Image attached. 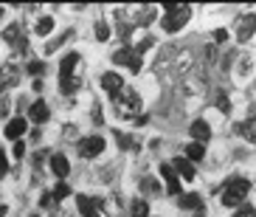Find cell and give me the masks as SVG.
<instances>
[{
    "label": "cell",
    "instance_id": "obj_1",
    "mask_svg": "<svg viewBox=\"0 0 256 217\" xmlns=\"http://www.w3.org/2000/svg\"><path fill=\"white\" fill-rule=\"evenodd\" d=\"M166 15H164V29L169 31V34H174V31H180L183 26L188 23V17H192V9L188 6H174V3H166Z\"/></svg>",
    "mask_w": 256,
    "mask_h": 217
},
{
    "label": "cell",
    "instance_id": "obj_2",
    "mask_svg": "<svg viewBox=\"0 0 256 217\" xmlns=\"http://www.w3.org/2000/svg\"><path fill=\"white\" fill-rule=\"evenodd\" d=\"M248 189H250V183L245 178H234V180H228L226 183V189H222V203L226 206H242V200H245V195H248Z\"/></svg>",
    "mask_w": 256,
    "mask_h": 217
},
{
    "label": "cell",
    "instance_id": "obj_3",
    "mask_svg": "<svg viewBox=\"0 0 256 217\" xmlns=\"http://www.w3.org/2000/svg\"><path fill=\"white\" fill-rule=\"evenodd\" d=\"M113 105L118 107L121 116H136V113L141 110V96H138L136 90H130V93H124V90H121L118 96L113 99Z\"/></svg>",
    "mask_w": 256,
    "mask_h": 217
},
{
    "label": "cell",
    "instance_id": "obj_4",
    "mask_svg": "<svg viewBox=\"0 0 256 217\" xmlns=\"http://www.w3.org/2000/svg\"><path fill=\"white\" fill-rule=\"evenodd\" d=\"M113 62H116V65H127L132 74L141 71V54H138L136 48H121V51H116L113 54Z\"/></svg>",
    "mask_w": 256,
    "mask_h": 217
},
{
    "label": "cell",
    "instance_id": "obj_5",
    "mask_svg": "<svg viewBox=\"0 0 256 217\" xmlns=\"http://www.w3.org/2000/svg\"><path fill=\"white\" fill-rule=\"evenodd\" d=\"M102 150H104V138H102V135H88V138L79 144V155L82 158H96Z\"/></svg>",
    "mask_w": 256,
    "mask_h": 217
},
{
    "label": "cell",
    "instance_id": "obj_6",
    "mask_svg": "<svg viewBox=\"0 0 256 217\" xmlns=\"http://www.w3.org/2000/svg\"><path fill=\"white\" fill-rule=\"evenodd\" d=\"M3 40L14 45V51H17V48H20V51H26V31H23V26H20V23H12V26L3 31Z\"/></svg>",
    "mask_w": 256,
    "mask_h": 217
},
{
    "label": "cell",
    "instance_id": "obj_7",
    "mask_svg": "<svg viewBox=\"0 0 256 217\" xmlns=\"http://www.w3.org/2000/svg\"><path fill=\"white\" fill-rule=\"evenodd\" d=\"M160 175L166 178V192L169 195H178L180 197V178H178V172H174V166L172 164H160Z\"/></svg>",
    "mask_w": 256,
    "mask_h": 217
},
{
    "label": "cell",
    "instance_id": "obj_8",
    "mask_svg": "<svg viewBox=\"0 0 256 217\" xmlns=\"http://www.w3.org/2000/svg\"><path fill=\"white\" fill-rule=\"evenodd\" d=\"M254 31H256V15H245L236 20V37H240V43H248L254 37Z\"/></svg>",
    "mask_w": 256,
    "mask_h": 217
},
{
    "label": "cell",
    "instance_id": "obj_9",
    "mask_svg": "<svg viewBox=\"0 0 256 217\" xmlns=\"http://www.w3.org/2000/svg\"><path fill=\"white\" fill-rule=\"evenodd\" d=\"M76 206H79L82 217H90V214H96V209H104V200H102V197H88V195H79V197H76Z\"/></svg>",
    "mask_w": 256,
    "mask_h": 217
},
{
    "label": "cell",
    "instance_id": "obj_10",
    "mask_svg": "<svg viewBox=\"0 0 256 217\" xmlns=\"http://www.w3.org/2000/svg\"><path fill=\"white\" fill-rule=\"evenodd\" d=\"M102 88L107 90V96L110 99H116L121 90H124V79H121L118 74H104L102 76Z\"/></svg>",
    "mask_w": 256,
    "mask_h": 217
},
{
    "label": "cell",
    "instance_id": "obj_11",
    "mask_svg": "<svg viewBox=\"0 0 256 217\" xmlns=\"http://www.w3.org/2000/svg\"><path fill=\"white\" fill-rule=\"evenodd\" d=\"M188 133H192V138H194L197 144H206L211 138V127L206 124L203 119H197V121H192V127H188Z\"/></svg>",
    "mask_w": 256,
    "mask_h": 217
},
{
    "label": "cell",
    "instance_id": "obj_12",
    "mask_svg": "<svg viewBox=\"0 0 256 217\" xmlns=\"http://www.w3.org/2000/svg\"><path fill=\"white\" fill-rule=\"evenodd\" d=\"M48 116H51V110H48V105L40 99V102H34V105L28 107V119L31 121H37V124H46Z\"/></svg>",
    "mask_w": 256,
    "mask_h": 217
},
{
    "label": "cell",
    "instance_id": "obj_13",
    "mask_svg": "<svg viewBox=\"0 0 256 217\" xmlns=\"http://www.w3.org/2000/svg\"><path fill=\"white\" fill-rule=\"evenodd\" d=\"M26 130H28V121L20 119V116H17V119H12V121L6 124V135L12 138V141H20V135H23Z\"/></svg>",
    "mask_w": 256,
    "mask_h": 217
},
{
    "label": "cell",
    "instance_id": "obj_14",
    "mask_svg": "<svg viewBox=\"0 0 256 217\" xmlns=\"http://www.w3.org/2000/svg\"><path fill=\"white\" fill-rule=\"evenodd\" d=\"M51 172L56 175L60 180L65 178V175L70 172V164H68V158H65V155H60V152H54V155H51Z\"/></svg>",
    "mask_w": 256,
    "mask_h": 217
},
{
    "label": "cell",
    "instance_id": "obj_15",
    "mask_svg": "<svg viewBox=\"0 0 256 217\" xmlns=\"http://www.w3.org/2000/svg\"><path fill=\"white\" fill-rule=\"evenodd\" d=\"M17 79H20V74H17L12 65H0V93H3L6 88H12Z\"/></svg>",
    "mask_w": 256,
    "mask_h": 217
},
{
    "label": "cell",
    "instance_id": "obj_16",
    "mask_svg": "<svg viewBox=\"0 0 256 217\" xmlns=\"http://www.w3.org/2000/svg\"><path fill=\"white\" fill-rule=\"evenodd\" d=\"M178 203H180V209H197V211H203V197L197 195V192L180 195V197H178Z\"/></svg>",
    "mask_w": 256,
    "mask_h": 217
},
{
    "label": "cell",
    "instance_id": "obj_17",
    "mask_svg": "<svg viewBox=\"0 0 256 217\" xmlns=\"http://www.w3.org/2000/svg\"><path fill=\"white\" fill-rule=\"evenodd\" d=\"M172 164H174V172L180 175V178H186V180L194 178V166H192V161H188V158H174Z\"/></svg>",
    "mask_w": 256,
    "mask_h": 217
},
{
    "label": "cell",
    "instance_id": "obj_18",
    "mask_svg": "<svg viewBox=\"0 0 256 217\" xmlns=\"http://www.w3.org/2000/svg\"><path fill=\"white\" fill-rule=\"evenodd\" d=\"M76 62H79V54H68V57L62 60V65H60V79H68V76H74Z\"/></svg>",
    "mask_w": 256,
    "mask_h": 217
},
{
    "label": "cell",
    "instance_id": "obj_19",
    "mask_svg": "<svg viewBox=\"0 0 256 217\" xmlns=\"http://www.w3.org/2000/svg\"><path fill=\"white\" fill-rule=\"evenodd\" d=\"M60 88H62V93H76V90L82 88V79H76V76H68V79H60Z\"/></svg>",
    "mask_w": 256,
    "mask_h": 217
},
{
    "label": "cell",
    "instance_id": "obj_20",
    "mask_svg": "<svg viewBox=\"0 0 256 217\" xmlns=\"http://www.w3.org/2000/svg\"><path fill=\"white\" fill-rule=\"evenodd\" d=\"M51 29H54V17H40V20H37V29H34V31H37V34H40V37H46V34H51Z\"/></svg>",
    "mask_w": 256,
    "mask_h": 217
},
{
    "label": "cell",
    "instance_id": "obj_21",
    "mask_svg": "<svg viewBox=\"0 0 256 217\" xmlns=\"http://www.w3.org/2000/svg\"><path fill=\"white\" fill-rule=\"evenodd\" d=\"M146 214H150L146 200H132V206H130V217H146Z\"/></svg>",
    "mask_w": 256,
    "mask_h": 217
},
{
    "label": "cell",
    "instance_id": "obj_22",
    "mask_svg": "<svg viewBox=\"0 0 256 217\" xmlns=\"http://www.w3.org/2000/svg\"><path fill=\"white\" fill-rule=\"evenodd\" d=\"M104 211H107L110 217H121V203H118V197H116V195L104 200Z\"/></svg>",
    "mask_w": 256,
    "mask_h": 217
},
{
    "label": "cell",
    "instance_id": "obj_23",
    "mask_svg": "<svg viewBox=\"0 0 256 217\" xmlns=\"http://www.w3.org/2000/svg\"><path fill=\"white\" fill-rule=\"evenodd\" d=\"M240 133L245 135L248 141L256 144V119H250V121H245V124H240Z\"/></svg>",
    "mask_w": 256,
    "mask_h": 217
},
{
    "label": "cell",
    "instance_id": "obj_24",
    "mask_svg": "<svg viewBox=\"0 0 256 217\" xmlns=\"http://www.w3.org/2000/svg\"><path fill=\"white\" fill-rule=\"evenodd\" d=\"M186 155H188V161H200V158L206 155V147L203 144H188V150H186Z\"/></svg>",
    "mask_w": 256,
    "mask_h": 217
},
{
    "label": "cell",
    "instance_id": "obj_25",
    "mask_svg": "<svg viewBox=\"0 0 256 217\" xmlns=\"http://www.w3.org/2000/svg\"><path fill=\"white\" fill-rule=\"evenodd\" d=\"M152 20H155V9L152 6H144L136 17V23H141V26H146V23H152Z\"/></svg>",
    "mask_w": 256,
    "mask_h": 217
},
{
    "label": "cell",
    "instance_id": "obj_26",
    "mask_svg": "<svg viewBox=\"0 0 256 217\" xmlns=\"http://www.w3.org/2000/svg\"><path fill=\"white\" fill-rule=\"evenodd\" d=\"M107 37H110V26H107L104 20H98L96 23V40H98V43H104Z\"/></svg>",
    "mask_w": 256,
    "mask_h": 217
},
{
    "label": "cell",
    "instance_id": "obj_27",
    "mask_svg": "<svg viewBox=\"0 0 256 217\" xmlns=\"http://www.w3.org/2000/svg\"><path fill=\"white\" fill-rule=\"evenodd\" d=\"M68 195H70V186L65 183V180H60V183L54 186V197H56V200H62V197H68Z\"/></svg>",
    "mask_w": 256,
    "mask_h": 217
},
{
    "label": "cell",
    "instance_id": "obj_28",
    "mask_svg": "<svg viewBox=\"0 0 256 217\" xmlns=\"http://www.w3.org/2000/svg\"><path fill=\"white\" fill-rule=\"evenodd\" d=\"M248 71H250V60L248 57H240L236 60V76H248Z\"/></svg>",
    "mask_w": 256,
    "mask_h": 217
},
{
    "label": "cell",
    "instance_id": "obj_29",
    "mask_svg": "<svg viewBox=\"0 0 256 217\" xmlns=\"http://www.w3.org/2000/svg\"><path fill=\"white\" fill-rule=\"evenodd\" d=\"M141 189H144V192H152V195H155V192H158V180H155V178H144L141 180Z\"/></svg>",
    "mask_w": 256,
    "mask_h": 217
},
{
    "label": "cell",
    "instance_id": "obj_30",
    "mask_svg": "<svg viewBox=\"0 0 256 217\" xmlns=\"http://www.w3.org/2000/svg\"><path fill=\"white\" fill-rule=\"evenodd\" d=\"M42 71H46V62H40V60H31V62H28V74L40 76Z\"/></svg>",
    "mask_w": 256,
    "mask_h": 217
},
{
    "label": "cell",
    "instance_id": "obj_31",
    "mask_svg": "<svg viewBox=\"0 0 256 217\" xmlns=\"http://www.w3.org/2000/svg\"><path fill=\"white\" fill-rule=\"evenodd\" d=\"M68 37H70V31H65V34H62V37H56V40H54L51 45H48L46 51H48V54H54V51H56V48H60L62 43H65V40H68Z\"/></svg>",
    "mask_w": 256,
    "mask_h": 217
},
{
    "label": "cell",
    "instance_id": "obj_32",
    "mask_svg": "<svg viewBox=\"0 0 256 217\" xmlns=\"http://www.w3.org/2000/svg\"><path fill=\"white\" fill-rule=\"evenodd\" d=\"M40 203H42L46 209H54V206H56V197H54V192H46V195L40 197Z\"/></svg>",
    "mask_w": 256,
    "mask_h": 217
},
{
    "label": "cell",
    "instance_id": "obj_33",
    "mask_svg": "<svg viewBox=\"0 0 256 217\" xmlns=\"http://www.w3.org/2000/svg\"><path fill=\"white\" fill-rule=\"evenodd\" d=\"M116 138H118V147H121V150H130V147H132V138H130V135L116 133Z\"/></svg>",
    "mask_w": 256,
    "mask_h": 217
},
{
    "label": "cell",
    "instance_id": "obj_34",
    "mask_svg": "<svg viewBox=\"0 0 256 217\" xmlns=\"http://www.w3.org/2000/svg\"><path fill=\"white\" fill-rule=\"evenodd\" d=\"M152 45H155V40H152V37H144L141 43L136 45V51H138V54H144V51H146V48H152Z\"/></svg>",
    "mask_w": 256,
    "mask_h": 217
},
{
    "label": "cell",
    "instance_id": "obj_35",
    "mask_svg": "<svg viewBox=\"0 0 256 217\" xmlns=\"http://www.w3.org/2000/svg\"><path fill=\"white\" fill-rule=\"evenodd\" d=\"M234 217H256V209H254V206H242Z\"/></svg>",
    "mask_w": 256,
    "mask_h": 217
},
{
    "label": "cell",
    "instance_id": "obj_36",
    "mask_svg": "<svg viewBox=\"0 0 256 217\" xmlns=\"http://www.w3.org/2000/svg\"><path fill=\"white\" fill-rule=\"evenodd\" d=\"M217 105L222 107V110H226V113L231 110V105H228V99H226V93H222V90H220V93H217Z\"/></svg>",
    "mask_w": 256,
    "mask_h": 217
},
{
    "label": "cell",
    "instance_id": "obj_37",
    "mask_svg": "<svg viewBox=\"0 0 256 217\" xmlns=\"http://www.w3.org/2000/svg\"><path fill=\"white\" fill-rule=\"evenodd\" d=\"M8 172V164H6V152L0 150V178H3V175Z\"/></svg>",
    "mask_w": 256,
    "mask_h": 217
},
{
    "label": "cell",
    "instance_id": "obj_38",
    "mask_svg": "<svg viewBox=\"0 0 256 217\" xmlns=\"http://www.w3.org/2000/svg\"><path fill=\"white\" fill-rule=\"evenodd\" d=\"M0 116H3V119L8 116V99L6 96H0Z\"/></svg>",
    "mask_w": 256,
    "mask_h": 217
},
{
    "label": "cell",
    "instance_id": "obj_39",
    "mask_svg": "<svg viewBox=\"0 0 256 217\" xmlns=\"http://www.w3.org/2000/svg\"><path fill=\"white\" fill-rule=\"evenodd\" d=\"M214 40H217V43H226V40H228V31H226V29H217V31H214Z\"/></svg>",
    "mask_w": 256,
    "mask_h": 217
},
{
    "label": "cell",
    "instance_id": "obj_40",
    "mask_svg": "<svg viewBox=\"0 0 256 217\" xmlns=\"http://www.w3.org/2000/svg\"><path fill=\"white\" fill-rule=\"evenodd\" d=\"M14 155H17V158L26 155V144H23V141H14Z\"/></svg>",
    "mask_w": 256,
    "mask_h": 217
},
{
    "label": "cell",
    "instance_id": "obj_41",
    "mask_svg": "<svg viewBox=\"0 0 256 217\" xmlns=\"http://www.w3.org/2000/svg\"><path fill=\"white\" fill-rule=\"evenodd\" d=\"M0 217H6V206H0Z\"/></svg>",
    "mask_w": 256,
    "mask_h": 217
},
{
    "label": "cell",
    "instance_id": "obj_42",
    "mask_svg": "<svg viewBox=\"0 0 256 217\" xmlns=\"http://www.w3.org/2000/svg\"><path fill=\"white\" fill-rule=\"evenodd\" d=\"M0 20H3V9H0Z\"/></svg>",
    "mask_w": 256,
    "mask_h": 217
},
{
    "label": "cell",
    "instance_id": "obj_43",
    "mask_svg": "<svg viewBox=\"0 0 256 217\" xmlns=\"http://www.w3.org/2000/svg\"><path fill=\"white\" fill-rule=\"evenodd\" d=\"M90 217H98V214H90Z\"/></svg>",
    "mask_w": 256,
    "mask_h": 217
}]
</instances>
